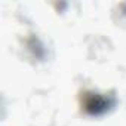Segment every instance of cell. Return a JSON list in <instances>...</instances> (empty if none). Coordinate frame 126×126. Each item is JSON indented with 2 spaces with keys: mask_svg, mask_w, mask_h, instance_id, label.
Listing matches in <instances>:
<instances>
[{
  "mask_svg": "<svg viewBox=\"0 0 126 126\" xmlns=\"http://www.w3.org/2000/svg\"><path fill=\"white\" fill-rule=\"evenodd\" d=\"M116 99L113 94H99L94 91H85L82 94V108L89 116H101L107 113L113 105Z\"/></svg>",
  "mask_w": 126,
  "mask_h": 126,
  "instance_id": "cell-1",
  "label": "cell"
},
{
  "mask_svg": "<svg viewBox=\"0 0 126 126\" xmlns=\"http://www.w3.org/2000/svg\"><path fill=\"white\" fill-rule=\"evenodd\" d=\"M25 46L27 49L33 53V56H36L37 59H43L46 55V49L42 45V42L39 40V37H36L34 34H30L25 40Z\"/></svg>",
  "mask_w": 126,
  "mask_h": 126,
  "instance_id": "cell-2",
  "label": "cell"
}]
</instances>
